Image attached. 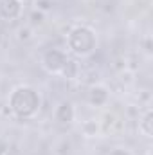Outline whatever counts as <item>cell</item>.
I'll return each mask as SVG.
<instances>
[{"label":"cell","instance_id":"6da1fadb","mask_svg":"<svg viewBox=\"0 0 153 155\" xmlns=\"http://www.w3.org/2000/svg\"><path fill=\"white\" fill-rule=\"evenodd\" d=\"M31 38V29L29 27H20L18 29V40H29Z\"/></svg>","mask_w":153,"mask_h":155}]
</instances>
